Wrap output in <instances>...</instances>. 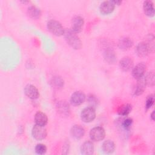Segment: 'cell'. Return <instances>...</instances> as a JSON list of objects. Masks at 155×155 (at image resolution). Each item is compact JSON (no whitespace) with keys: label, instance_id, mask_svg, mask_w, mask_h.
<instances>
[{"label":"cell","instance_id":"cell-1","mask_svg":"<svg viewBox=\"0 0 155 155\" xmlns=\"http://www.w3.org/2000/svg\"><path fill=\"white\" fill-rule=\"evenodd\" d=\"M64 35L67 44L73 48L78 50L82 47L81 41L72 30L65 29Z\"/></svg>","mask_w":155,"mask_h":155},{"label":"cell","instance_id":"cell-2","mask_svg":"<svg viewBox=\"0 0 155 155\" xmlns=\"http://www.w3.org/2000/svg\"><path fill=\"white\" fill-rule=\"evenodd\" d=\"M47 28L53 35L57 36L63 35L65 31L62 24L59 21L54 19L48 21Z\"/></svg>","mask_w":155,"mask_h":155},{"label":"cell","instance_id":"cell-3","mask_svg":"<svg viewBox=\"0 0 155 155\" xmlns=\"http://www.w3.org/2000/svg\"><path fill=\"white\" fill-rule=\"evenodd\" d=\"M81 117L82 121L85 123L91 122L96 117V111L95 109L91 107H88L82 110Z\"/></svg>","mask_w":155,"mask_h":155},{"label":"cell","instance_id":"cell-4","mask_svg":"<svg viewBox=\"0 0 155 155\" xmlns=\"http://www.w3.org/2000/svg\"><path fill=\"white\" fill-rule=\"evenodd\" d=\"M105 131L102 127H95L90 131V139L93 141H101L104 139Z\"/></svg>","mask_w":155,"mask_h":155},{"label":"cell","instance_id":"cell-5","mask_svg":"<svg viewBox=\"0 0 155 155\" xmlns=\"http://www.w3.org/2000/svg\"><path fill=\"white\" fill-rule=\"evenodd\" d=\"M31 134L35 139L38 140H41L46 137L47 133L44 127L36 124L32 128Z\"/></svg>","mask_w":155,"mask_h":155},{"label":"cell","instance_id":"cell-6","mask_svg":"<svg viewBox=\"0 0 155 155\" xmlns=\"http://www.w3.org/2000/svg\"><path fill=\"white\" fill-rule=\"evenodd\" d=\"M152 50V48L147 42H141L136 48V54L139 57H145Z\"/></svg>","mask_w":155,"mask_h":155},{"label":"cell","instance_id":"cell-7","mask_svg":"<svg viewBox=\"0 0 155 155\" xmlns=\"http://www.w3.org/2000/svg\"><path fill=\"white\" fill-rule=\"evenodd\" d=\"M146 71V65L143 62L137 64L132 70V75L134 79L138 80L143 76Z\"/></svg>","mask_w":155,"mask_h":155},{"label":"cell","instance_id":"cell-8","mask_svg":"<svg viewBox=\"0 0 155 155\" xmlns=\"http://www.w3.org/2000/svg\"><path fill=\"white\" fill-rule=\"evenodd\" d=\"M85 100V94L81 91H75L70 97V102L73 105L78 106L82 104Z\"/></svg>","mask_w":155,"mask_h":155},{"label":"cell","instance_id":"cell-9","mask_svg":"<svg viewBox=\"0 0 155 155\" xmlns=\"http://www.w3.org/2000/svg\"><path fill=\"white\" fill-rule=\"evenodd\" d=\"M24 93L28 97L31 99H36L39 96L38 90L35 86L31 84H28L25 87Z\"/></svg>","mask_w":155,"mask_h":155},{"label":"cell","instance_id":"cell-10","mask_svg":"<svg viewBox=\"0 0 155 155\" xmlns=\"http://www.w3.org/2000/svg\"><path fill=\"white\" fill-rule=\"evenodd\" d=\"M84 24V18L80 16H76L72 19V30L78 33L81 32L83 28Z\"/></svg>","mask_w":155,"mask_h":155},{"label":"cell","instance_id":"cell-11","mask_svg":"<svg viewBox=\"0 0 155 155\" xmlns=\"http://www.w3.org/2000/svg\"><path fill=\"white\" fill-rule=\"evenodd\" d=\"M115 5L111 1H105L102 2L99 7V10L102 14L108 15L113 12Z\"/></svg>","mask_w":155,"mask_h":155},{"label":"cell","instance_id":"cell-12","mask_svg":"<svg viewBox=\"0 0 155 155\" xmlns=\"http://www.w3.org/2000/svg\"><path fill=\"white\" fill-rule=\"evenodd\" d=\"M120 68L124 71L130 70L133 67V61L128 56L124 57L119 61Z\"/></svg>","mask_w":155,"mask_h":155},{"label":"cell","instance_id":"cell-13","mask_svg":"<svg viewBox=\"0 0 155 155\" xmlns=\"http://www.w3.org/2000/svg\"><path fill=\"white\" fill-rule=\"evenodd\" d=\"M70 134L73 138L79 139L84 136L85 134V130L82 126L79 125H75L71 128Z\"/></svg>","mask_w":155,"mask_h":155},{"label":"cell","instance_id":"cell-14","mask_svg":"<svg viewBox=\"0 0 155 155\" xmlns=\"http://www.w3.org/2000/svg\"><path fill=\"white\" fill-rule=\"evenodd\" d=\"M104 58L105 61L108 64H113L116 61V55L115 52L111 48L105 49L104 53Z\"/></svg>","mask_w":155,"mask_h":155},{"label":"cell","instance_id":"cell-15","mask_svg":"<svg viewBox=\"0 0 155 155\" xmlns=\"http://www.w3.org/2000/svg\"><path fill=\"white\" fill-rule=\"evenodd\" d=\"M143 9L144 13L149 16V17H153L154 15L155 11H154V4L152 1H145L143 2Z\"/></svg>","mask_w":155,"mask_h":155},{"label":"cell","instance_id":"cell-16","mask_svg":"<svg viewBox=\"0 0 155 155\" xmlns=\"http://www.w3.org/2000/svg\"><path fill=\"white\" fill-rule=\"evenodd\" d=\"M81 153L85 155H90L94 153V145L91 141H86L83 143L81 147Z\"/></svg>","mask_w":155,"mask_h":155},{"label":"cell","instance_id":"cell-17","mask_svg":"<svg viewBox=\"0 0 155 155\" xmlns=\"http://www.w3.org/2000/svg\"><path fill=\"white\" fill-rule=\"evenodd\" d=\"M133 45L132 40L128 37L120 38L118 42V47L122 50H127L131 48Z\"/></svg>","mask_w":155,"mask_h":155},{"label":"cell","instance_id":"cell-18","mask_svg":"<svg viewBox=\"0 0 155 155\" xmlns=\"http://www.w3.org/2000/svg\"><path fill=\"white\" fill-rule=\"evenodd\" d=\"M35 120L37 125L44 127L47 124L48 118L44 113L39 111L35 114Z\"/></svg>","mask_w":155,"mask_h":155},{"label":"cell","instance_id":"cell-19","mask_svg":"<svg viewBox=\"0 0 155 155\" xmlns=\"http://www.w3.org/2000/svg\"><path fill=\"white\" fill-rule=\"evenodd\" d=\"M102 150L107 154H111L114 152L115 150V144L111 140H107L104 142L102 145Z\"/></svg>","mask_w":155,"mask_h":155},{"label":"cell","instance_id":"cell-20","mask_svg":"<svg viewBox=\"0 0 155 155\" xmlns=\"http://www.w3.org/2000/svg\"><path fill=\"white\" fill-rule=\"evenodd\" d=\"M28 15L33 19H38L41 15V10L35 5H31L27 10Z\"/></svg>","mask_w":155,"mask_h":155},{"label":"cell","instance_id":"cell-21","mask_svg":"<svg viewBox=\"0 0 155 155\" xmlns=\"http://www.w3.org/2000/svg\"><path fill=\"white\" fill-rule=\"evenodd\" d=\"M145 86L146 84L145 83L144 79H142V78L138 79L137 84H136L134 90V94L135 96H139L142 94L145 90Z\"/></svg>","mask_w":155,"mask_h":155},{"label":"cell","instance_id":"cell-22","mask_svg":"<svg viewBox=\"0 0 155 155\" xmlns=\"http://www.w3.org/2000/svg\"><path fill=\"white\" fill-rule=\"evenodd\" d=\"M132 110V105L130 104H124L119 107L117 113L120 116H127Z\"/></svg>","mask_w":155,"mask_h":155},{"label":"cell","instance_id":"cell-23","mask_svg":"<svg viewBox=\"0 0 155 155\" xmlns=\"http://www.w3.org/2000/svg\"><path fill=\"white\" fill-rule=\"evenodd\" d=\"M154 79L155 75L154 71H150L144 78L145 84L149 86H153L154 85Z\"/></svg>","mask_w":155,"mask_h":155},{"label":"cell","instance_id":"cell-24","mask_svg":"<svg viewBox=\"0 0 155 155\" xmlns=\"http://www.w3.org/2000/svg\"><path fill=\"white\" fill-rule=\"evenodd\" d=\"M59 112L62 114H67L69 112V105L65 102H60L58 105Z\"/></svg>","mask_w":155,"mask_h":155},{"label":"cell","instance_id":"cell-25","mask_svg":"<svg viewBox=\"0 0 155 155\" xmlns=\"http://www.w3.org/2000/svg\"><path fill=\"white\" fill-rule=\"evenodd\" d=\"M47 151V147L44 144L39 143L35 147V152L38 154H44Z\"/></svg>","mask_w":155,"mask_h":155},{"label":"cell","instance_id":"cell-26","mask_svg":"<svg viewBox=\"0 0 155 155\" xmlns=\"http://www.w3.org/2000/svg\"><path fill=\"white\" fill-rule=\"evenodd\" d=\"M154 102V96L153 94L149 95L145 101V108L147 110L150 108Z\"/></svg>","mask_w":155,"mask_h":155},{"label":"cell","instance_id":"cell-27","mask_svg":"<svg viewBox=\"0 0 155 155\" xmlns=\"http://www.w3.org/2000/svg\"><path fill=\"white\" fill-rule=\"evenodd\" d=\"M88 104H90V107L95 108L97 105V99L96 97V96H94V95H90L88 97Z\"/></svg>","mask_w":155,"mask_h":155},{"label":"cell","instance_id":"cell-28","mask_svg":"<svg viewBox=\"0 0 155 155\" xmlns=\"http://www.w3.org/2000/svg\"><path fill=\"white\" fill-rule=\"evenodd\" d=\"M132 124H133V119L131 118L127 117V118H126L124 120V121L122 124V127L125 130H128L130 128Z\"/></svg>","mask_w":155,"mask_h":155},{"label":"cell","instance_id":"cell-29","mask_svg":"<svg viewBox=\"0 0 155 155\" xmlns=\"http://www.w3.org/2000/svg\"><path fill=\"white\" fill-rule=\"evenodd\" d=\"M113 2V3L114 4V5H119L120 3H122V1H116V0H114V1H111Z\"/></svg>","mask_w":155,"mask_h":155},{"label":"cell","instance_id":"cell-30","mask_svg":"<svg viewBox=\"0 0 155 155\" xmlns=\"http://www.w3.org/2000/svg\"><path fill=\"white\" fill-rule=\"evenodd\" d=\"M154 111H153V112L151 114V119L153 120H154Z\"/></svg>","mask_w":155,"mask_h":155}]
</instances>
